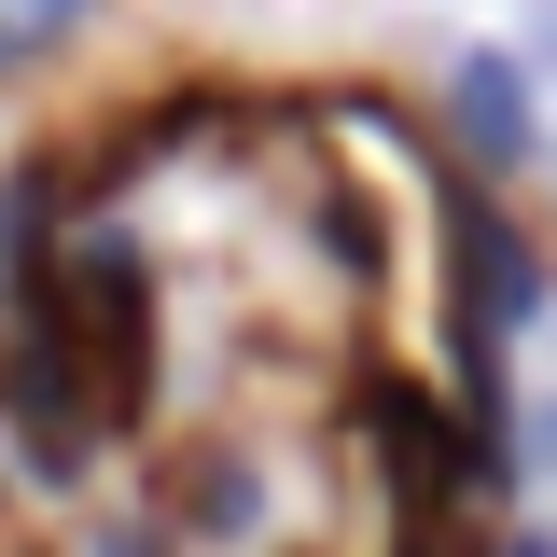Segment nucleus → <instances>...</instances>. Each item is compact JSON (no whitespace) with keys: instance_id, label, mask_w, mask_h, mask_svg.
Masks as SVG:
<instances>
[{"instance_id":"1","label":"nucleus","mask_w":557,"mask_h":557,"mask_svg":"<svg viewBox=\"0 0 557 557\" xmlns=\"http://www.w3.org/2000/svg\"><path fill=\"white\" fill-rule=\"evenodd\" d=\"M460 126H474V153H530V70L516 57H460Z\"/></svg>"},{"instance_id":"2","label":"nucleus","mask_w":557,"mask_h":557,"mask_svg":"<svg viewBox=\"0 0 557 557\" xmlns=\"http://www.w3.org/2000/svg\"><path fill=\"white\" fill-rule=\"evenodd\" d=\"M98 0H0V70H28V57H57L70 28H84Z\"/></svg>"},{"instance_id":"3","label":"nucleus","mask_w":557,"mask_h":557,"mask_svg":"<svg viewBox=\"0 0 557 557\" xmlns=\"http://www.w3.org/2000/svg\"><path fill=\"white\" fill-rule=\"evenodd\" d=\"M502 557H557V544H502Z\"/></svg>"}]
</instances>
